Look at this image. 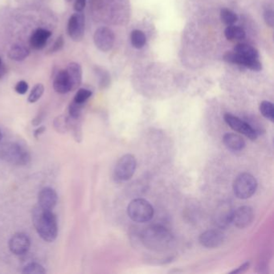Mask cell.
<instances>
[{"label": "cell", "instance_id": "cell-1", "mask_svg": "<svg viewBox=\"0 0 274 274\" xmlns=\"http://www.w3.org/2000/svg\"><path fill=\"white\" fill-rule=\"evenodd\" d=\"M32 222L39 236L45 241L53 242L58 234L56 215L51 210L36 206L32 211Z\"/></svg>", "mask_w": 274, "mask_h": 274}, {"label": "cell", "instance_id": "cell-2", "mask_svg": "<svg viewBox=\"0 0 274 274\" xmlns=\"http://www.w3.org/2000/svg\"><path fill=\"white\" fill-rule=\"evenodd\" d=\"M141 238L145 247L155 252H164L169 249L174 242L172 232L162 225L147 227L142 233Z\"/></svg>", "mask_w": 274, "mask_h": 274}, {"label": "cell", "instance_id": "cell-3", "mask_svg": "<svg viewBox=\"0 0 274 274\" xmlns=\"http://www.w3.org/2000/svg\"><path fill=\"white\" fill-rule=\"evenodd\" d=\"M127 213L132 221L137 223H145L153 218L154 208L146 199H135L128 205Z\"/></svg>", "mask_w": 274, "mask_h": 274}, {"label": "cell", "instance_id": "cell-4", "mask_svg": "<svg viewBox=\"0 0 274 274\" xmlns=\"http://www.w3.org/2000/svg\"><path fill=\"white\" fill-rule=\"evenodd\" d=\"M2 159L14 165L25 166L29 163L31 156L29 152L18 143H9L5 145L1 150Z\"/></svg>", "mask_w": 274, "mask_h": 274}, {"label": "cell", "instance_id": "cell-5", "mask_svg": "<svg viewBox=\"0 0 274 274\" xmlns=\"http://www.w3.org/2000/svg\"><path fill=\"white\" fill-rule=\"evenodd\" d=\"M257 188V181L249 173H242L236 177L233 183V191L236 197L246 199L253 196Z\"/></svg>", "mask_w": 274, "mask_h": 274}, {"label": "cell", "instance_id": "cell-6", "mask_svg": "<svg viewBox=\"0 0 274 274\" xmlns=\"http://www.w3.org/2000/svg\"><path fill=\"white\" fill-rule=\"evenodd\" d=\"M137 167V161L133 154H127L119 158L114 171L115 180L127 181L133 177Z\"/></svg>", "mask_w": 274, "mask_h": 274}, {"label": "cell", "instance_id": "cell-7", "mask_svg": "<svg viewBox=\"0 0 274 274\" xmlns=\"http://www.w3.org/2000/svg\"><path fill=\"white\" fill-rule=\"evenodd\" d=\"M85 18L82 11L73 14L68 23V34L74 41L79 42L85 35Z\"/></svg>", "mask_w": 274, "mask_h": 274}, {"label": "cell", "instance_id": "cell-8", "mask_svg": "<svg viewBox=\"0 0 274 274\" xmlns=\"http://www.w3.org/2000/svg\"><path fill=\"white\" fill-rule=\"evenodd\" d=\"M224 121L233 130L238 132L240 134H243L245 137L249 138L250 140H256L259 134L252 126L246 122L242 120L238 117L234 116L231 114H224Z\"/></svg>", "mask_w": 274, "mask_h": 274}, {"label": "cell", "instance_id": "cell-9", "mask_svg": "<svg viewBox=\"0 0 274 274\" xmlns=\"http://www.w3.org/2000/svg\"><path fill=\"white\" fill-rule=\"evenodd\" d=\"M94 44L100 51L107 52L114 47L115 36L114 31L107 27H100L95 31Z\"/></svg>", "mask_w": 274, "mask_h": 274}, {"label": "cell", "instance_id": "cell-10", "mask_svg": "<svg viewBox=\"0 0 274 274\" xmlns=\"http://www.w3.org/2000/svg\"><path fill=\"white\" fill-rule=\"evenodd\" d=\"M224 60L231 64L245 66L252 71L259 72L262 69V65L258 59L248 58L236 53L234 51L226 52L224 55Z\"/></svg>", "mask_w": 274, "mask_h": 274}, {"label": "cell", "instance_id": "cell-11", "mask_svg": "<svg viewBox=\"0 0 274 274\" xmlns=\"http://www.w3.org/2000/svg\"><path fill=\"white\" fill-rule=\"evenodd\" d=\"M254 220V212L252 207L242 206L233 211L232 223L234 224L238 228H245L252 223Z\"/></svg>", "mask_w": 274, "mask_h": 274}, {"label": "cell", "instance_id": "cell-12", "mask_svg": "<svg viewBox=\"0 0 274 274\" xmlns=\"http://www.w3.org/2000/svg\"><path fill=\"white\" fill-rule=\"evenodd\" d=\"M31 246V241L27 235L17 232L11 236L9 241V249L13 254L21 256L27 252Z\"/></svg>", "mask_w": 274, "mask_h": 274}, {"label": "cell", "instance_id": "cell-13", "mask_svg": "<svg viewBox=\"0 0 274 274\" xmlns=\"http://www.w3.org/2000/svg\"><path fill=\"white\" fill-rule=\"evenodd\" d=\"M225 236L219 229L207 230L199 236V243L207 249H215L221 246L224 241Z\"/></svg>", "mask_w": 274, "mask_h": 274}, {"label": "cell", "instance_id": "cell-14", "mask_svg": "<svg viewBox=\"0 0 274 274\" xmlns=\"http://www.w3.org/2000/svg\"><path fill=\"white\" fill-rule=\"evenodd\" d=\"M57 194L51 187H45L38 195V203L40 207L47 210L53 209L57 203Z\"/></svg>", "mask_w": 274, "mask_h": 274}, {"label": "cell", "instance_id": "cell-15", "mask_svg": "<svg viewBox=\"0 0 274 274\" xmlns=\"http://www.w3.org/2000/svg\"><path fill=\"white\" fill-rule=\"evenodd\" d=\"M53 88L56 93L67 94L72 91L71 82L66 69L60 70L54 77Z\"/></svg>", "mask_w": 274, "mask_h": 274}, {"label": "cell", "instance_id": "cell-16", "mask_svg": "<svg viewBox=\"0 0 274 274\" xmlns=\"http://www.w3.org/2000/svg\"><path fill=\"white\" fill-rule=\"evenodd\" d=\"M233 210L228 203H223L216 212V224L220 227H225L232 223Z\"/></svg>", "mask_w": 274, "mask_h": 274}, {"label": "cell", "instance_id": "cell-17", "mask_svg": "<svg viewBox=\"0 0 274 274\" xmlns=\"http://www.w3.org/2000/svg\"><path fill=\"white\" fill-rule=\"evenodd\" d=\"M51 36V32L44 28H38L34 31L30 38V45L35 50L44 49L47 44L48 40Z\"/></svg>", "mask_w": 274, "mask_h": 274}, {"label": "cell", "instance_id": "cell-18", "mask_svg": "<svg viewBox=\"0 0 274 274\" xmlns=\"http://www.w3.org/2000/svg\"><path fill=\"white\" fill-rule=\"evenodd\" d=\"M71 82L72 91H74L80 87L82 81V69L78 63H69L66 69Z\"/></svg>", "mask_w": 274, "mask_h": 274}, {"label": "cell", "instance_id": "cell-19", "mask_svg": "<svg viewBox=\"0 0 274 274\" xmlns=\"http://www.w3.org/2000/svg\"><path fill=\"white\" fill-rule=\"evenodd\" d=\"M224 144L227 149L232 151H241L245 147V141L239 134L228 133L226 134L223 138Z\"/></svg>", "mask_w": 274, "mask_h": 274}, {"label": "cell", "instance_id": "cell-20", "mask_svg": "<svg viewBox=\"0 0 274 274\" xmlns=\"http://www.w3.org/2000/svg\"><path fill=\"white\" fill-rule=\"evenodd\" d=\"M30 50L25 45H15L10 49L8 51V57L11 60H16V61H22L27 58L29 56Z\"/></svg>", "mask_w": 274, "mask_h": 274}, {"label": "cell", "instance_id": "cell-21", "mask_svg": "<svg viewBox=\"0 0 274 274\" xmlns=\"http://www.w3.org/2000/svg\"><path fill=\"white\" fill-rule=\"evenodd\" d=\"M234 51L248 58L258 59L259 57L257 49L252 47V45H247V44L236 45L234 48Z\"/></svg>", "mask_w": 274, "mask_h": 274}, {"label": "cell", "instance_id": "cell-22", "mask_svg": "<svg viewBox=\"0 0 274 274\" xmlns=\"http://www.w3.org/2000/svg\"><path fill=\"white\" fill-rule=\"evenodd\" d=\"M224 35L228 40H242L245 38L246 33L242 27L229 25L224 31Z\"/></svg>", "mask_w": 274, "mask_h": 274}, {"label": "cell", "instance_id": "cell-23", "mask_svg": "<svg viewBox=\"0 0 274 274\" xmlns=\"http://www.w3.org/2000/svg\"><path fill=\"white\" fill-rule=\"evenodd\" d=\"M130 40L133 47L137 49H143L147 43L145 34L140 30H134L130 35Z\"/></svg>", "mask_w": 274, "mask_h": 274}, {"label": "cell", "instance_id": "cell-24", "mask_svg": "<svg viewBox=\"0 0 274 274\" xmlns=\"http://www.w3.org/2000/svg\"><path fill=\"white\" fill-rule=\"evenodd\" d=\"M97 75H98V80H99V85L100 88L108 87L109 84H110V75H109V72L102 68L98 67L96 68L95 70Z\"/></svg>", "mask_w": 274, "mask_h": 274}, {"label": "cell", "instance_id": "cell-25", "mask_svg": "<svg viewBox=\"0 0 274 274\" xmlns=\"http://www.w3.org/2000/svg\"><path fill=\"white\" fill-rule=\"evenodd\" d=\"M260 112L266 119L274 122V108L273 103L268 100L262 101L260 105Z\"/></svg>", "mask_w": 274, "mask_h": 274}, {"label": "cell", "instance_id": "cell-26", "mask_svg": "<svg viewBox=\"0 0 274 274\" xmlns=\"http://www.w3.org/2000/svg\"><path fill=\"white\" fill-rule=\"evenodd\" d=\"M221 19L224 24L229 26V25H234L235 23L238 20V17L232 10L223 8L221 11Z\"/></svg>", "mask_w": 274, "mask_h": 274}, {"label": "cell", "instance_id": "cell-27", "mask_svg": "<svg viewBox=\"0 0 274 274\" xmlns=\"http://www.w3.org/2000/svg\"><path fill=\"white\" fill-rule=\"evenodd\" d=\"M44 92H45V86L42 84H37L34 86L33 89H31L27 100L30 103L36 102L42 97Z\"/></svg>", "mask_w": 274, "mask_h": 274}, {"label": "cell", "instance_id": "cell-28", "mask_svg": "<svg viewBox=\"0 0 274 274\" xmlns=\"http://www.w3.org/2000/svg\"><path fill=\"white\" fill-rule=\"evenodd\" d=\"M22 273L25 274H43L46 273V270L40 264L32 262L25 265Z\"/></svg>", "mask_w": 274, "mask_h": 274}, {"label": "cell", "instance_id": "cell-29", "mask_svg": "<svg viewBox=\"0 0 274 274\" xmlns=\"http://www.w3.org/2000/svg\"><path fill=\"white\" fill-rule=\"evenodd\" d=\"M92 96V92L89 89H80L74 97V101L83 105Z\"/></svg>", "mask_w": 274, "mask_h": 274}, {"label": "cell", "instance_id": "cell-30", "mask_svg": "<svg viewBox=\"0 0 274 274\" xmlns=\"http://www.w3.org/2000/svg\"><path fill=\"white\" fill-rule=\"evenodd\" d=\"M81 104L75 102L73 100V102L70 103L69 108V114L73 119H77L80 117L81 109H82Z\"/></svg>", "mask_w": 274, "mask_h": 274}, {"label": "cell", "instance_id": "cell-31", "mask_svg": "<svg viewBox=\"0 0 274 274\" xmlns=\"http://www.w3.org/2000/svg\"><path fill=\"white\" fill-rule=\"evenodd\" d=\"M64 45H65V39H64V36L61 35V36L57 37L56 41H55L53 45H52V46H51V47L50 48V49H49V51H48V53H56V52L60 51V50L63 49Z\"/></svg>", "mask_w": 274, "mask_h": 274}, {"label": "cell", "instance_id": "cell-32", "mask_svg": "<svg viewBox=\"0 0 274 274\" xmlns=\"http://www.w3.org/2000/svg\"><path fill=\"white\" fill-rule=\"evenodd\" d=\"M15 90H16L17 94L24 95L28 90V84L26 81H25V80H20L15 86Z\"/></svg>", "mask_w": 274, "mask_h": 274}, {"label": "cell", "instance_id": "cell-33", "mask_svg": "<svg viewBox=\"0 0 274 274\" xmlns=\"http://www.w3.org/2000/svg\"><path fill=\"white\" fill-rule=\"evenodd\" d=\"M264 19L268 26H270V27H274V16L273 10H266L264 12Z\"/></svg>", "mask_w": 274, "mask_h": 274}, {"label": "cell", "instance_id": "cell-34", "mask_svg": "<svg viewBox=\"0 0 274 274\" xmlns=\"http://www.w3.org/2000/svg\"><path fill=\"white\" fill-rule=\"evenodd\" d=\"M249 262H245V263H244L243 265H241L240 267L237 268L236 270H233V271H232V272L230 273V274H242V273L246 272V271L249 270Z\"/></svg>", "mask_w": 274, "mask_h": 274}, {"label": "cell", "instance_id": "cell-35", "mask_svg": "<svg viewBox=\"0 0 274 274\" xmlns=\"http://www.w3.org/2000/svg\"><path fill=\"white\" fill-rule=\"evenodd\" d=\"M86 5V0H76L74 4V10L76 11H83Z\"/></svg>", "mask_w": 274, "mask_h": 274}, {"label": "cell", "instance_id": "cell-36", "mask_svg": "<svg viewBox=\"0 0 274 274\" xmlns=\"http://www.w3.org/2000/svg\"><path fill=\"white\" fill-rule=\"evenodd\" d=\"M45 129H45V126H40V127L37 128V129L35 130V132H34V135H35L36 138H39V136L41 135V134L45 131Z\"/></svg>", "mask_w": 274, "mask_h": 274}, {"label": "cell", "instance_id": "cell-37", "mask_svg": "<svg viewBox=\"0 0 274 274\" xmlns=\"http://www.w3.org/2000/svg\"><path fill=\"white\" fill-rule=\"evenodd\" d=\"M7 74V68L5 66L4 64H0V79L2 78L5 76V74Z\"/></svg>", "mask_w": 274, "mask_h": 274}, {"label": "cell", "instance_id": "cell-38", "mask_svg": "<svg viewBox=\"0 0 274 274\" xmlns=\"http://www.w3.org/2000/svg\"><path fill=\"white\" fill-rule=\"evenodd\" d=\"M43 117L41 115H39V116L36 117L33 121H32V124L34 125H40L41 122H42Z\"/></svg>", "mask_w": 274, "mask_h": 274}, {"label": "cell", "instance_id": "cell-39", "mask_svg": "<svg viewBox=\"0 0 274 274\" xmlns=\"http://www.w3.org/2000/svg\"><path fill=\"white\" fill-rule=\"evenodd\" d=\"M2 133L0 132V141L2 140Z\"/></svg>", "mask_w": 274, "mask_h": 274}, {"label": "cell", "instance_id": "cell-40", "mask_svg": "<svg viewBox=\"0 0 274 274\" xmlns=\"http://www.w3.org/2000/svg\"><path fill=\"white\" fill-rule=\"evenodd\" d=\"M65 1H67V2H71L73 0H65Z\"/></svg>", "mask_w": 274, "mask_h": 274}, {"label": "cell", "instance_id": "cell-41", "mask_svg": "<svg viewBox=\"0 0 274 274\" xmlns=\"http://www.w3.org/2000/svg\"><path fill=\"white\" fill-rule=\"evenodd\" d=\"M2 60H1V58H0V64H2Z\"/></svg>", "mask_w": 274, "mask_h": 274}]
</instances>
